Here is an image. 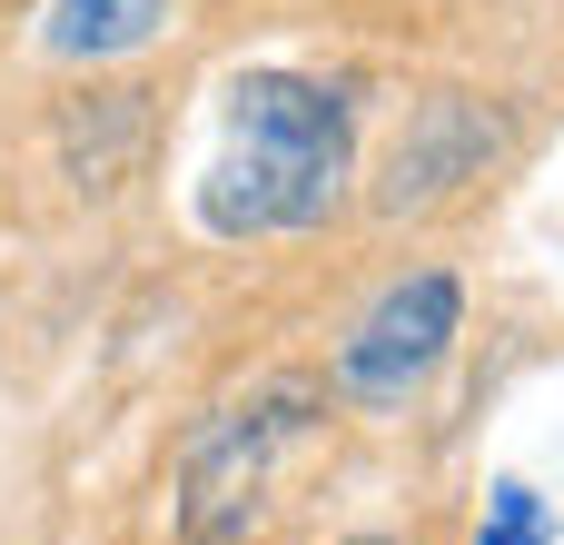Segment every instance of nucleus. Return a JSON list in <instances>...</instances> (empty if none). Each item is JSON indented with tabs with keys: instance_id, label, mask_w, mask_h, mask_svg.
I'll return each instance as SVG.
<instances>
[{
	"instance_id": "2",
	"label": "nucleus",
	"mask_w": 564,
	"mask_h": 545,
	"mask_svg": "<svg viewBox=\"0 0 564 545\" xmlns=\"http://www.w3.org/2000/svg\"><path fill=\"white\" fill-rule=\"evenodd\" d=\"M327 427H337L327 367H268L238 397L198 407L178 427V457H169L178 545H268L288 516L297 467L327 457Z\"/></svg>"
},
{
	"instance_id": "4",
	"label": "nucleus",
	"mask_w": 564,
	"mask_h": 545,
	"mask_svg": "<svg viewBox=\"0 0 564 545\" xmlns=\"http://www.w3.org/2000/svg\"><path fill=\"white\" fill-rule=\"evenodd\" d=\"M506 149H516L506 99H486V89H416L397 139H387V159H377L367 209L377 218H436V209L476 199L506 169Z\"/></svg>"
},
{
	"instance_id": "1",
	"label": "nucleus",
	"mask_w": 564,
	"mask_h": 545,
	"mask_svg": "<svg viewBox=\"0 0 564 545\" xmlns=\"http://www.w3.org/2000/svg\"><path fill=\"white\" fill-rule=\"evenodd\" d=\"M198 228L218 248L307 238L357 199V99L317 70H238L218 89V149L198 169Z\"/></svg>"
},
{
	"instance_id": "7",
	"label": "nucleus",
	"mask_w": 564,
	"mask_h": 545,
	"mask_svg": "<svg viewBox=\"0 0 564 545\" xmlns=\"http://www.w3.org/2000/svg\"><path fill=\"white\" fill-rule=\"evenodd\" d=\"M337 545H397V536H337Z\"/></svg>"
},
{
	"instance_id": "6",
	"label": "nucleus",
	"mask_w": 564,
	"mask_h": 545,
	"mask_svg": "<svg viewBox=\"0 0 564 545\" xmlns=\"http://www.w3.org/2000/svg\"><path fill=\"white\" fill-rule=\"evenodd\" d=\"M466 545H564V536H555V506H545L525 477H496V487H486V516H476Z\"/></svg>"
},
{
	"instance_id": "3",
	"label": "nucleus",
	"mask_w": 564,
	"mask_h": 545,
	"mask_svg": "<svg viewBox=\"0 0 564 545\" xmlns=\"http://www.w3.org/2000/svg\"><path fill=\"white\" fill-rule=\"evenodd\" d=\"M456 348H466V278H456L446 258H426V268H397V278L337 328L327 387H337L347 417H406V407H426V387L456 367Z\"/></svg>"
},
{
	"instance_id": "5",
	"label": "nucleus",
	"mask_w": 564,
	"mask_h": 545,
	"mask_svg": "<svg viewBox=\"0 0 564 545\" xmlns=\"http://www.w3.org/2000/svg\"><path fill=\"white\" fill-rule=\"evenodd\" d=\"M40 60L50 70H129L178 40V0H40Z\"/></svg>"
}]
</instances>
